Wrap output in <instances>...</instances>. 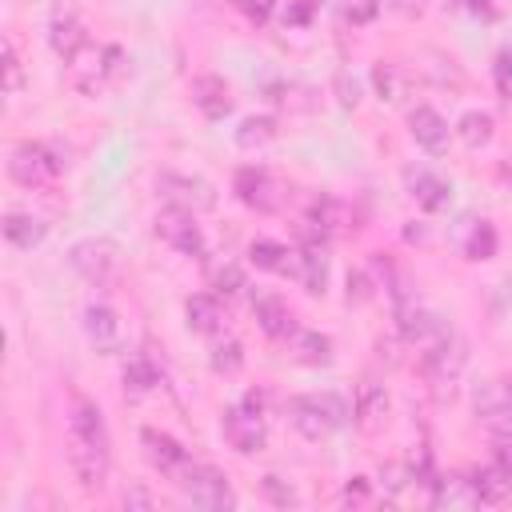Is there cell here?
Segmentation results:
<instances>
[{
    "label": "cell",
    "mask_w": 512,
    "mask_h": 512,
    "mask_svg": "<svg viewBox=\"0 0 512 512\" xmlns=\"http://www.w3.org/2000/svg\"><path fill=\"white\" fill-rule=\"evenodd\" d=\"M156 236L184 256H204V232L196 224V212H188V208H176V204L160 208L156 212Z\"/></svg>",
    "instance_id": "9"
},
{
    "label": "cell",
    "mask_w": 512,
    "mask_h": 512,
    "mask_svg": "<svg viewBox=\"0 0 512 512\" xmlns=\"http://www.w3.org/2000/svg\"><path fill=\"white\" fill-rule=\"evenodd\" d=\"M48 44H52V52H56L60 60H72V56L88 44V32H84V24L76 20V12H56V16H52V24H48Z\"/></svg>",
    "instance_id": "22"
},
{
    "label": "cell",
    "mask_w": 512,
    "mask_h": 512,
    "mask_svg": "<svg viewBox=\"0 0 512 512\" xmlns=\"http://www.w3.org/2000/svg\"><path fill=\"white\" fill-rule=\"evenodd\" d=\"M336 100H340L344 108H356V104H360V84H356L348 72H336Z\"/></svg>",
    "instance_id": "41"
},
{
    "label": "cell",
    "mask_w": 512,
    "mask_h": 512,
    "mask_svg": "<svg viewBox=\"0 0 512 512\" xmlns=\"http://www.w3.org/2000/svg\"><path fill=\"white\" fill-rule=\"evenodd\" d=\"M124 508H152V496L144 488H128L124 492Z\"/></svg>",
    "instance_id": "45"
},
{
    "label": "cell",
    "mask_w": 512,
    "mask_h": 512,
    "mask_svg": "<svg viewBox=\"0 0 512 512\" xmlns=\"http://www.w3.org/2000/svg\"><path fill=\"white\" fill-rule=\"evenodd\" d=\"M44 236H48V224L40 216H28V212H8L4 216V240L16 244V248L28 252V248L44 244Z\"/></svg>",
    "instance_id": "27"
},
{
    "label": "cell",
    "mask_w": 512,
    "mask_h": 512,
    "mask_svg": "<svg viewBox=\"0 0 512 512\" xmlns=\"http://www.w3.org/2000/svg\"><path fill=\"white\" fill-rule=\"evenodd\" d=\"M404 184H408V196L424 212H444L452 204V184L428 168H404Z\"/></svg>",
    "instance_id": "17"
},
{
    "label": "cell",
    "mask_w": 512,
    "mask_h": 512,
    "mask_svg": "<svg viewBox=\"0 0 512 512\" xmlns=\"http://www.w3.org/2000/svg\"><path fill=\"white\" fill-rule=\"evenodd\" d=\"M140 444H144V456H148V464L156 468V472H164L168 480H176L184 468H188V452L180 448V440H172L168 432H156V428H144L140 432Z\"/></svg>",
    "instance_id": "15"
},
{
    "label": "cell",
    "mask_w": 512,
    "mask_h": 512,
    "mask_svg": "<svg viewBox=\"0 0 512 512\" xmlns=\"http://www.w3.org/2000/svg\"><path fill=\"white\" fill-rule=\"evenodd\" d=\"M260 492H264V500H268V504H276V508H292V504H300V496L292 492V484H288V480H280L276 472H268V476L260 480Z\"/></svg>",
    "instance_id": "36"
},
{
    "label": "cell",
    "mask_w": 512,
    "mask_h": 512,
    "mask_svg": "<svg viewBox=\"0 0 512 512\" xmlns=\"http://www.w3.org/2000/svg\"><path fill=\"white\" fill-rule=\"evenodd\" d=\"M352 420H356V428H360L364 436L384 432V424H388V392H384V384H376V380H360Z\"/></svg>",
    "instance_id": "16"
},
{
    "label": "cell",
    "mask_w": 512,
    "mask_h": 512,
    "mask_svg": "<svg viewBox=\"0 0 512 512\" xmlns=\"http://www.w3.org/2000/svg\"><path fill=\"white\" fill-rule=\"evenodd\" d=\"M64 168V152L44 140H20L8 152V176L24 188H48Z\"/></svg>",
    "instance_id": "4"
},
{
    "label": "cell",
    "mask_w": 512,
    "mask_h": 512,
    "mask_svg": "<svg viewBox=\"0 0 512 512\" xmlns=\"http://www.w3.org/2000/svg\"><path fill=\"white\" fill-rule=\"evenodd\" d=\"M456 136H460V144H468V148H484V144L492 140V116L480 112V108L464 112V116L456 120Z\"/></svg>",
    "instance_id": "31"
},
{
    "label": "cell",
    "mask_w": 512,
    "mask_h": 512,
    "mask_svg": "<svg viewBox=\"0 0 512 512\" xmlns=\"http://www.w3.org/2000/svg\"><path fill=\"white\" fill-rule=\"evenodd\" d=\"M408 132H412V140L424 148V152H432V156H440L444 148H448V120L436 112V108H428V104H416L412 112H408Z\"/></svg>",
    "instance_id": "19"
},
{
    "label": "cell",
    "mask_w": 512,
    "mask_h": 512,
    "mask_svg": "<svg viewBox=\"0 0 512 512\" xmlns=\"http://www.w3.org/2000/svg\"><path fill=\"white\" fill-rule=\"evenodd\" d=\"M208 364H212V372H220V376H236V372L244 368V348H240V340H216L212 352H208Z\"/></svg>",
    "instance_id": "34"
},
{
    "label": "cell",
    "mask_w": 512,
    "mask_h": 512,
    "mask_svg": "<svg viewBox=\"0 0 512 512\" xmlns=\"http://www.w3.org/2000/svg\"><path fill=\"white\" fill-rule=\"evenodd\" d=\"M84 336H88V344L96 352L112 356V352L124 348V320L108 304H88L84 308Z\"/></svg>",
    "instance_id": "14"
},
{
    "label": "cell",
    "mask_w": 512,
    "mask_h": 512,
    "mask_svg": "<svg viewBox=\"0 0 512 512\" xmlns=\"http://www.w3.org/2000/svg\"><path fill=\"white\" fill-rule=\"evenodd\" d=\"M248 260H252L260 272H284L288 248L276 244V240H252V244H248Z\"/></svg>",
    "instance_id": "33"
},
{
    "label": "cell",
    "mask_w": 512,
    "mask_h": 512,
    "mask_svg": "<svg viewBox=\"0 0 512 512\" xmlns=\"http://www.w3.org/2000/svg\"><path fill=\"white\" fill-rule=\"evenodd\" d=\"M288 420H292V428H296L304 440L320 444V440H328L336 428H344V420H348V404H344L336 392L292 396V400H288Z\"/></svg>",
    "instance_id": "2"
},
{
    "label": "cell",
    "mask_w": 512,
    "mask_h": 512,
    "mask_svg": "<svg viewBox=\"0 0 512 512\" xmlns=\"http://www.w3.org/2000/svg\"><path fill=\"white\" fill-rule=\"evenodd\" d=\"M472 408L476 420L492 432V436H512V384L504 380H484L472 392Z\"/></svg>",
    "instance_id": "10"
},
{
    "label": "cell",
    "mask_w": 512,
    "mask_h": 512,
    "mask_svg": "<svg viewBox=\"0 0 512 512\" xmlns=\"http://www.w3.org/2000/svg\"><path fill=\"white\" fill-rule=\"evenodd\" d=\"M420 364H424V376L436 384V388H452L456 380H460V372H464V364H468V352H464V340L452 332L444 344H436L432 352H424L420 356Z\"/></svg>",
    "instance_id": "13"
},
{
    "label": "cell",
    "mask_w": 512,
    "mask_h": 512,
    "mask_svg": "<svg viewBox=\"0 0 512 512\" xmlns=\"http://www.w3.org/2000/svg\"><path fill=\"white\" fill-rule=\"evenodd\" d=\"M288 352H292V360H300V364H308V368H320V364L332 360V340H328L324 332L296 328V332L288 336Z\"/></svg>",
    "instance_id": "24"
},
{
    "label": "cell",
    "mask_w": 512,
    "mask_h": 512,
    "mask_svg": "<svg viewBox=\"0 0 512 512\" xmlns=\"http://www.w3.org/2000/svg\"><path fill=\"white\" fill-rule=\"evenodd\" d=\"M308 20V8L304 4H288L284 8V24H304Z\"/></svg>",
    "instance_id": "47"
},
{
    "label": "cell",
    "mask_w": 512,
    "mask_h": 512,
    "mask_svg": "<svg viewBox=\"0 0 512 512\" xmlns=\"http://www.w3.org/2000/svg\"><path fill=\"white\" fill-rule=\"evenodd\" d=\"M372 84H376V96L380 100H388V104H396L400 96H404V76H400V68L396 64H376L372 68Z\"/></svg>",
    "instance_id": "35"
},
{
    "label": "cell",
    "mask_w": 512,
    "mask_h": 512,
    "mask_svg": "<svg viewBox=\"0 0 512 512\" xmlns=\"http://www.w3.org/2000/svg\"><path fill=\"white\" fill-rule=\"evenodd\" d=\"M4 88L16 96L24 88V68H20V56H16V44L4 40Z\"/></svg>",
    "instance_id": "37"
},
{
    "label": "cell",
    "mask_w": 512,
    "mask_h": 512,
    "mask_svg": "<svg viewBox=\"0 0 512 512\" xmlns=\"http://www.w3.org/2000/svg\"><path fill=\"white\" fill-rule=\"evenodd\" d=\"M348 508H364L368 500H372V484H368V476H352L348 484H344V496H340Z\"/></svg>",
    "instance_id": "39"
},
{
    "label": "cell",
    "mask_w": 512,
    "mask_h": 512,
    "mask_svg": "<svg viewBox=\"0 0 512 512\" xmlns=\"http://www.w3.org/2000/svg\"><path fill=\"white\" fill-rule=\"evenodd\" d=\"M376 12H380V0H344V16L352 24H368Z\"/></svg>",
    "instance_id": "40"
},
{
    "label": "cell",
    "mask_w": 512,
    "mask_h": 512,
    "mask_svg": "<svg viewBox=\"0 0 512 512\" xmlns=\"http://www.w3.org/2000/svg\"><path fill=\"white\" fill-rule=\"evenodd\" d=\"M232 188H236L240 204H244V208H252V212H260V216L280 212V208H284V200H288V188H284L272 172H264V168H240Z\"/></svg>",
    "instance_id": "7"
},
{
    "label": "cell",
    "mask_w": 512,
    "mask_h": 512,
    "mask_svg": "<svg viewBox=\"0 0 512 512\" xmlns=\"http://www.w3.org/2000/svg\"><path fill=\"white\" fill-rule=\"evenodd\" d=\"M288 280H296L304 292H324L328 284V252H324V240H304L300 248H288V264L284 272Z\"/></svg>",
    "instance_id": "11"
},
{
    "label": "cell",
    "mask_w": 512,
    "mask_h": 512,
    "mask_svg": "<svg viewBox=\"0 0 512 512\" xmlns=\"http://www.w3.org/2000/svg\"><path fill=\"white\" fill-rule=\"evenodd\" d=\"M252 316H256L260 332L272 336V340H288V336L296 332V316H292V308H288L280 296H272V292H264V296L252 300Z\"/></svg>",
    "instance_id": "21"
},
{
    "label": "cell",
    "mask_w": 512,
    "mask_h": 512,
    "mask_svg": "<svg viewBox=\"0 0 512 512\" xmlns=\"http://www.w3.org/2000/svg\"><path fill=\"white\" fill-rule=\"evenodd\" d=\"M68 464L80 480V488H104L108 480V428L100 408L88 396H72L68 404Z\"/></svg>",
    "instance_id": "1"
},
{
    "label": "cell",
    "mask_w": 512,
    "mask_h": 512,
    "mask_svg": "<svg viewBox=\"0 0 512 512\" xmlns=\"http://www.w3.org/2000/svg\"><path fill=\"white\" fill-rule=\"evenodd\" d=\"M252 24H264L268 16H272V8H276V0H232Z\"/></svg>",
    "instance_id": "42"
},
{
    "label": "cell",
    "mask_w": 512,
    "mask_h": 512,
    "mask_svg": "<svg viewBox=\"0 0 512 512\" xmlns=\"http://www.w3.org/2000/svg\"><path fill=\"white\" fill-rule=\"evenodd\" d=\"M468 480H472V488H476V500L480 504H504L508 500V492H512V476L492 460V464H484V468H472L468 472Z\"/></svg>",
    "instance_id": "25"
},
{
    "label": "cell",
    "mask_w": 512,
    "mask_h": 512,
    "mask_svg": "<svg viewBox=\"0 0 512 512\" xmlns=\"http://www.w3.org/2000/svg\"><path fill=\"white\" fill-rule=\"evenodd\" d=\"M184 316H188V328L200 332V336H216L224 328V308H220V296L216 292H196L184 300Z\"/></svg>",
    "instance_id": "23"
},
{
    "label": "cell",
    "mask_w": 512,
    "mask_h": 512,
    "mask_svg": "<svg viewBox=\"0 0 512 512\" xmlns=\"http://www.w3.org/2000/svg\"><path fill=\"white\" fill-rule=\"evenodd\" d=\"M156 192L176 204V208H188V212H208L216 208V188L204 180V176H188V172H160L156 176Z\"/></svg>",
    "instance_id": "8"
},
{
    "label": "cell",
    "mask_w": 512,
    "mask_h": 512,
    "mask_svg": "<svg viewBox=\"0 0 512 512\" xmlns=\"http://www.w3.org/2000/svg\"><path fill=\"white\" fill-rule=\"evenodd\" d=\"M240 404H244V408H252V412H260V416H264V404H268V400H264V392H260V388H248V392H244V400H240Z\"/></svg>",
    "instance_id": "46"
},
{
    "label": "cell",
    "mask_w": 512,
    "mask_h": 512,
    "mask_svg": "<svg viewBox=\"0 0 512 512\" xmlns=\"http://www.w3.org/2000/svg\"><path fill=\"white\" fill-rule=\"evenodd\" d=\"M156 384H160L156 364H152L148 356H128V364H124V396H128V400H140V396H148Z\"/></svg>",
    "instance_id": "28"
},
{
    "label": "cell",
    "mask_w": 512,
    "mask_h": 512,
    "mask_svg": "<svg viewBox=\"0 0 512 512\" xmlns=\"http://www.w3.org/2000/svg\"><path fill=\"white\" fill-rule=\"evenodd\" d=\"M372 300V280L364 272H348V304H364Z\"/></svg>",
    "instance_id": "43"
},
{
    "label": "cell",
    "mask_w": 512,
    "mask_h": 512,
    "mask_svg": "<svg viewBox=\"0 0 512 512\" xmlns=\"http://www.w3.org/2000/svg\"><path fill=\"white\" fill-rule=\"evenodd\" d=\"M208 288H212L216 296L232 300V296H240V288H244V272H240L232 260H220V264L208 268Z\"/></svg>",
    "instance_id": "32"
},
{
    "label": "cell",
    "mask_w": 512,
    "mask_h": 512,
    "mask_svg": "<svg viewBox=\"0 0 512 512\" xmlns=\"http://www.w3.org/2000/svg\"><path fill=\"white\" fill-rule=\"evenodd\" d=\"M272 140H276V120L272 116H244L240 128H236V148H244V152L268 148Z\"/></svg>",
    "instance_id": "29"
},
{
    "label": "cell",
    "mask_w": 512,
    "mask_h": 512,
    "mask_svg": "<svg viewBox=\"0 0 512 512\" xmlns=\"http://www.w3.org/2000/svg\"><path fill=\"white\" fill-rule=\"evenodd\" d=\"M468 8H472V12H484V16H492V4H488V0H468Z\"/></svg>",
    "instance_id": "48"
},
{
    "label": "cell",
    "mask_w": 512,
    "mask_h": 512,
    "mask_svg": "<svg viewBox=\"0 0 512 512\" xmlns=\"http://www.w3.org/2000/svg\"><path fill=\"white\" fill-rule=\"evenodd\" d=\"M304 224H312V228L328 240V236H340V232H348V228H352V208H348L344 200H336V196H324V192H320V196H312Z\"/></svg>",
    "instance_id": "20"
},
{
    "label": "cell",
    "mask_w": 512,
    "mask_h": 512,
    "mask_svg": "<svg viewBox=\"0 0 512 512\" xmlns=\"http://www.w3.org/2000/svg\"><path fill=\"white\" fill-rule=\"evenodd\" d=\"M68 264H72V272H76L80 280L104 288V284L116 276V268H120V248H116V240H108V236H84V240H76V244L68 248Z\"/></svg>",
    "instance_id": "5"
},
{
    "label": "cell",
    "mask_w": 512,
    "mask_h": 512,
    "mask_svg": "<svg viewBox=\"0 0 512 512\" xmlns=\"http://www.w3.org/2000/svg\"><path fill=\"white\" fill-rule=\"evenodd\" d=\"M124 68H128V60H124V52H120L116 44H92V40H88V44L68 60V80H72V88H80L84 96H96L104 84L120 80Z\"/></svg>",
    "instance_id": "3"
},
{
    "label": "cell",
    "mask_w": 512,
    "mask_h": 512,
    "mask_svg": "<svg viewBox=\"0 0 512 512\" xmlns=\"http://www.w3.org/2000/svg\"><path fill=\"white\" fill-rule=\"evenodd\" d=\"M220 428H224V440H228L240 456H256V452H264L268 432H264V416H260V412H252V408L236 404V408H228V412H224Z\"/></svg>",
    "instance_id": "12"
},
{
    "label": "cell",
    "mask_w": 512,
    "mask_h": 512,
    "mask_svg": "<svg viewBox=\"0 0 512 512\" xmlns=\"http://www.w3.org/2000/svg\"><path fill=\"white\" fill-rule=\"evenodd\" d=\"M176 488H180L192 504H200V508H236V496H232L228 480H224L212 464L188 460V468L176 476Z\"/></svg>",
    "instance_id": "6"
},
{
    "label": "cell",
    "mask_w": 512,
    "mask_h": 512,
    "mask_svg": "<svg viewBox=\"0 0 512 512\" xmlns=\"http://www.w3.org/2000/svg\"><path fill=\"white\" fill-rule=\"evenodd\" d=\"M492 80H496V92L500 100H512V48H504L492 64Z\"/></svg>",
    "instance_id": "38"
},
{
    "label": "cell",
    "mask_w": 512,
    "mask_h": 512,
    "mask_svg": "<svg viewBox=\"0 0 512 512\" xmlns=\"http://www.w3.org/2000/svg\"><path fill=\"white\" fill-rule=\"evenodd\" d=\"M188 96H192V104H196L208 120H224V116L232 112V92H228V84H224L216 72H200V76H192Z\"/></svg>",
    "instance_id": "18"
},
{
    "label": "cell",
    "mask_w": 512,
    "mask_h": 512,
    "mask_svg": "<svg viewBox=\"0 0 512 512\" xmlns=\"http://www.w3.org/2000/svg\"><path fill=\"white\" fill-rule=\"evenodd\" d=\"M496 228L488 220H468V236H464V256L468 260H492L496 256Z\"/></svg>",
    "instance_id": "30"
},
{
    "label": "cell",
    "mask_w": 512,
    "mask_h": 512,
    "mask_svg": "<svg viewBox=\"0 0 512 512\" xmlns=\"http://www.w3.org/2000/svg\"><path fill=\"white\" fill-rule=\"evenodd\" d=\"M492 460L512 476V436H496V452H492Z\"/></svg>",
    "instance_id": "44"
},
{
    "label": "cell",
    "mask_w": 512,
    "mask_h": 512,
    "mask_svg": "<svg viewBox=\"0 0 512 512\" xmlns=\"http://www.w3.org/2000/svg\"><path fill=\"white\" fill-rule=\"evenodd\" d=\"M428 500L436 508H472V504H480L468 476H432V496Z\"/></svg>",
    "instance_id": "26"
}]
</instances>
